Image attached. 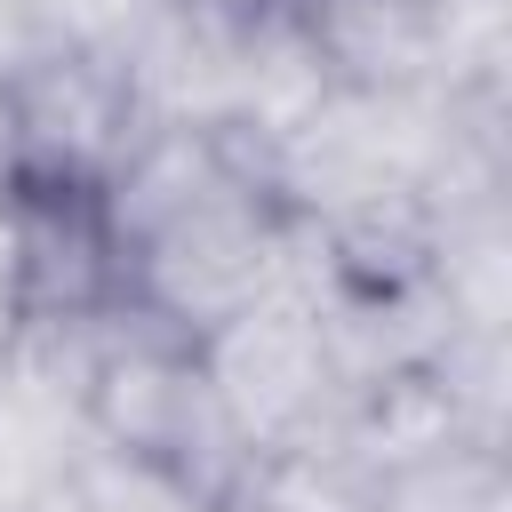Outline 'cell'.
Segmentation results:
<instances>
[{
  "label": "cell",
  "mask_w": 512,
  "mask_h": 512,
  "mask_svg": "<svg viewBox=\"0 0 512 512\" xmlns=\"http://www.w3.org/2000/svg\"><path fill=\"white\" fill-rule=\"evenodd\" d=\"M80 432L120 456H144L152 472L192 488L208 512H224L240 496V480L256 472L248 440L232 432V416L200 368V344H184L136 312H112V328H104V352H96L88 400H80Z\"/></svg>",
  "instance_id": "1"
},
{
  "label": "cell",
  "mask_w": 512,
  "mask_h": 512,
  "mask_svg": "<svg viewBox=\"0 0 512 512\" xmlns=\"http://www.w3.org/2000/svg\"><path fill=\"white\" fill-rule=\"evenodd\" d=\"M288 280V208L264 192L256 152H240L216 184L128 232V312L200 344L216 320Z\"/></svg>",
  "instance_id": "2"
},
{
  "label": "cell",
  "mask_w": 512,
  "mask_h": 512,
  "mask_svg": "<svg viewBox=\"0 0 512 512\" xmlns=\"http://www.w3.org/2000/svg\"><path fill=\"white\" fill-rule=\"evenodd\" d=\"M440 136H448L440 88H336L328 80V96L256 152V176L296 224H320L376 200H424Z\"/></svg>",
  "instance_id": "3"
},
{
  "label": "cell",
  "mask_w": 512,
  "mask_h": 512,
  "mask_svg": "<svg viewBox=\"0 0 512 512\" xmlns=\"http://www.w3.org/2000/svg\"><path fill=\"white\" fill-rule=\"evenodd\" d=\"M200 368L232 416V432L248 440V456H328L336 424H344V368L320 320V296L304 280L264 288L256 304H240L232 320H216L200 336Z\"/></svg>",
  "instance_id": "4"
},
{
  "label": "cell",
  "mask_w": 512,
  "mask_h": 512,
  "mask_svg": "<svg viewBox=\"0 0 512 512\" xmlns=\"http://www.w3.org/2000/svg\"><path fill=\"white\" fill-rule=\"evenodd\" d=\"M0 80L16 104V136H24V184H104L144 136L120 56L24 48L0 64Z\"/></svg>",
  "instance_id": "5"
},
{
  "label": "cell",
  "mask_w": 512,
  "mask_h": 512,
  "mask_svg": "<svg viewBox=\"0 0 512 512\" xmlns=\"http://www.w3.org/2000/svg\"><path fill=\"white\" fill-rule=\"evenodd\" d=\"M128 312V240L96 184L16 192V320H104Z\"/></svg>",
  "instance_id": "6"
},
{
  "label": "cell",
  "mask_w": 512,
  "mask_h": 512,
  "mask_svg": "<svg viewBox=\"0 0 512 512\" xmlns=\"http://www.w3.org/2000/svg\"><path fill=\"white\" fill-rule=\"evenodd\" d=\"M144 128H216L240 120V16L232 0H152L136 40L120 48Z\"/></svg>",
  "instance_id": "7"
},
{
  "label": "cell",
  "mask_w": 512,
  "mask_h": 512,
  "mask_svg": "<svg viewBox=\"0 0 512 512\" xmlns=\"http://www.w3.org/2000/svg\"><path fill=\"white\" fill-rule=\"evenodd\" d=\"M312 48L336 88H440V16L416 0H312Z\"/></svg>",
  "instance_id": "8"
},
{
  "label": "cell",
  "mask_w": 512,
  "mask_h": 512,
  "mask_svg": "<svg viewBox=\"0 0 512 512\" xmlns=\"http://www.w3.org/2000/svg\"><path fill=\"white\" fill-rule=\"evenodd\" d=\"M432 288L456 328H512V200L432 216Z\"/></svg>",
  "instance_id": "9"
},
{
  "label": "cell",
  "mask_w": 512,
  "mask_h": 512,
  "mask_svg": "<svg viewBox=\"0 0 512 512\" xmlns=\"http://www.w3.org/2000/svg\"><path fill=\"white\" fill-rule=\"evenodd\" d=\"M368 512H512V448L440 440L360 480Z\"/></svg>",
  "instance_id": "10"
},
{
  "label": "cell",
  "mask_w": 512,
  "mask_h": 512,
  "mask_svg": "<svg viewBox=\"0 0 512 512\" xmlns=\"http://www.w3.org/2000/svg\"><path fill=\"white\" fill-rule=\"evenodd\" d=\"M16 512H208L192 488H176L168 472H152L144 456H120L104 440H72V456L16 504Z\"/></svg>",
  "instance_id": "11"
},
{
  "label": "cell",
  "mask_w": 512,
  "mask_h": 512,
  "mask_svg": "<svg viewBox=\"0 0 512 512\" xmlns=\"http://www.w3.org/2000/svg\"><path fill=\"white\" fill-rule=\"evenodd\" d=\"M432 384L456 440L512 448V328H448V344L432 352Z\"/></svg>",
  "instance_id": "12"
},
{
  "label": "cell",
  "mask_w": 512,
  "mask_h": 512,
  "mask_svg": "<svg viewBox=\"0 0 512 512\" xmlns=\"http://www.w3.org/2000/svg\"><path fill=\"white\" fill-rule=\"evenodd\" d=\"M80 424H64L56 408H40L8 368H0V512H16L64 456H72Z\"/></svg>",
  "instance_id": "13"
},
{
  "label": "cell",
  "mask_w": 512,
  "mask_h": 512,
  "mask_svg": "<svg viewBox=\"0 0 512 512\" xmlns=\"http://www.w3.org/2000/svg\"><path fill=\"white\" fill-rule=\"evenodd\" d=\"M224 512H368V496L336 456H264Z\"/></svg>",
  "instance_id": "14"
},
{
  "label": "cell",
  "mask_w": 512,
  "mask_h": 512,
  "mask_svg": "<svg viewBox=\"0 0 512 512\" xmlns=\"http://www.w3.org/2000/svg\"><path fill=\"white\" fill-rule=\"evenodd\" d=\"M16 8L32 48H88V56H120L152 16V0H16Z\"/></svg>",
  "instance_id": "15"
},
{
  "label": "cell",
  "mask_w": 512,
  "mask_h": 512,
  "mask_svg": "<svg viewBox=\"0 0 512 512\" xmlns=\"http://www.w3.org/2000/svg\"><path fill=\"white\" fill-rule=\"evenodd\" d=\"M24 192V136H16V104H8V80H0V200Z\"/></svg>",
  "instance_id": "16"
},
{
  "label": "cell",
  "mask_w": 512,
  "mask_h": 512,
  "mask_svg": "<svg viewBox=\"0 0 512 512\" xmlns=\"http://www.w3.org/2000/svg\"><path fill=\"white\" fill-rule=\"evenodd\" d=\"M16 328V200H0V336Z\"/></svg>",
  "instance_id": "17"
},
{
  "label": "cell",
  "mask_w": 512,
  "mask_h": 512,
  "mask_svg": "<svg viewBox=\"0 0 512 512\" xmlns=\"http://www.w3.org/2000/svg\"><path fill=\"white\" fill-rule=\"evenodd\" d=\"M416 8H440V0H416Z\"/></svg>",
  "instance_id": "18"
}]
</instances>
